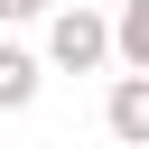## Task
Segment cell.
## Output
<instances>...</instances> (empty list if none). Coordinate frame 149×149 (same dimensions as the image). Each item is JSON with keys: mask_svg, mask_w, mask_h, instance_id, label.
<instances>
[{"mask_svg": "<svg viewBox=\"0 0 149 149\" xmlns=\"http://www.w3.org/2000/svg\"><path fill=\"white\" fill-rule=\"evenodd\" d=\"M47 65H65V74H93V65H112V19L102 9H56L47 19Z\"/></svg>", "mask_w": 149, "mask_h": 149, "instance_id": "6da1fadb", "label": "cell"}, {"mask_svg": "<svg viewBox=\"0 0 149 149\" xmlns=\"http://www.w3.org/2000/svg\"><path fill=\"white\" fill-rule=\"evenodd\" d=\"M28 19H56V0H0V28H28Z\"/></svg>", "mask_w": 149, "mask_h": 149, "instance_id": "5b68a950", "label": "cell"}, {"mask_svg": "<svg viewBox=\"0 0 149 149\" xmlns=\"http://www.w3.org/2000/svg\"><path fill=\"white\" fill-rule=\"evenodd\" d=\"M112 56H121L130 74H149V0H121V19H112Z\"/></svg>", "mask_w": 149, "mask_h": 149, "instance_id": "277c9868", "label": "cell"}, {"mask_svg": "<svg viewBox=\"0 0 149 149\" xmlns=\"http://www.w3.org/2000/svg\"><path fill=\"white\" fill-rule=\"evenodd\" d=\"M102 130H112L121 149H149V74H121V84L102 93Z\"/></svg>", "mask_w": 149, "mask_h": 149, "instance_id": "7a4b0ae2", "label": "cell"}, {"mask_svg": "<svg viewBox=\"0 0 149 149\" xmlns=\"http://www.w3.org/2000/svg\"><path fill=\"white\" fill-rule=\"evenodd\" d=\"M37 84H47V65H37L28 47H9V37H0V112H28V102H37Z\"/></svg>", "mask_w": 149, "mask_h": 149, "instance_id": "3957f363", "label": "cell"}]
</instances>
